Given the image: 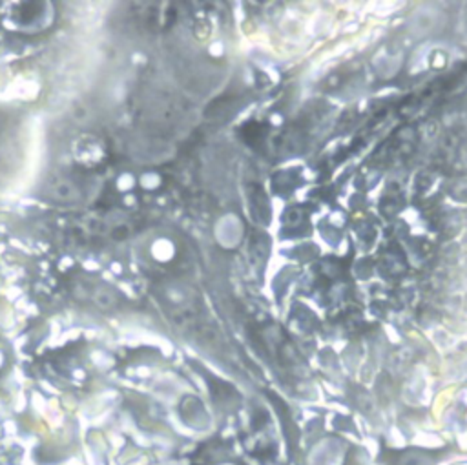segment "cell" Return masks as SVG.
<instances>
[{
  "mask_svg": "<svg viewBox=\"0 0 467 465\" xmlns=\"http://www.w3.org/2000/svg\"><path fill=\"white\" fill-rule=\"evenodd\" d=\"M47 9H53V5L46 2H22L15 4V11L11 13V16L18 29H35V26H40V29H44L49 16Z\"/></svg>",
  "mask_w": 467,
  "mask_h": 465,
  "instance_id": "cell-1",
  "label": "cell"
}]
</instances>
